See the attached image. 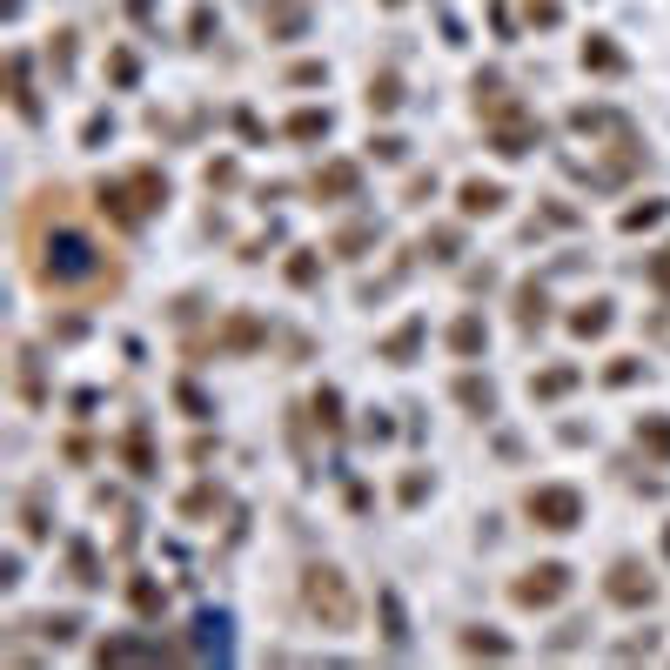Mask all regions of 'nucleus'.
<instances>
[{
  "label": "nucleus",
  "instance_id": "f257e3e1",
  "mask_svg": "<svg viewBox=\"0 0 670 670\" xmlns=\"http://www.w3.org/2000/svg\"><path fill=\"white\" fill-rule=\"evenodd\" d=\"M34 268H41V289H54V295H114L121 289V268L81 228H54L41 242V262Z\"/></svg>",
  "mask_w": 670,
  "mask_h": 670
},
{
  "label": "nucleus",
  "instance_id": "f03ea898",
  "mask_svg": "<svg viewBox=\"0 0 670 670\" xmlns=\"http://www.w3.org/2000/svg\"><path fill=\"white\" fill-rule=\"evenodd\" d=\"M94 208L108 215L114 228H148L168 208V175L161 168H128V175H108L94 188Z\"/></svg>",
  "mask_w": 670,
  "mask_h": 670
},
{
  "label": "nucleus",
  "instance_id": "7ed1b4c3",
  "mask_svg": "<svg viewBox=\"0 0 670 670\" xmlns=\"http://www.w3.org/2000/svg\"><path fill=\"white\" fill-rule=\"evenodd\" d=\"M302 603H309V617L322 630H356V590H349V577L335 563H309L302 570Z\"/></svg>",
  "mask_w": 670,
  "mask_h": 670
},
{
  "label": "nucleus",
  "instance_id": "20e7f679",
  "mask_svg": "<svg viewBox=\"0 0 670 670\" xmlns=\"http://www.w3.org/2000/svg\"><path fill=\"white\" fill-rule=\"evenodd\" d=\"M523 510H530L536 530H577L583 523V496L570 490V483H543V490L523 496Z\"/></svg>",
  "mask_w": 670,
  "mask_h": 670
},
{
  "label": "nucleus",
  "instance_id": "39448f33",
  "mask_svg": "<svg viewBox=\"0 0 670 670\" xmlns=\"http://www.w3.org/2000/svg\"><path fill=\"white\" fill-rule=\"evenodd\" d=\"M570 597V563H536L510 583V603L516 610H550V603Z\"/></svg>",
  "mask_w": 670,
  "mask_h": 670
},
{
  "label": "nucleus",
  "instance_id": "423d86ee",
  "mask_svg": "<svg viewBox=\"0 0 670 670\" xmlns=\"http://www.w3.org/2000/svg\"><path fill=\"white\" fill-rule=\"evenodd\" d=\"M603 597L617 603V610H644V603L657 597V577H650L637 557H617L610 563V577H603Z\"/></svg>",
  "mask_w": 670,
  "mask_h": 670
},
{
  "label": "nucleus",
  "instance_id": "0eeeda50",
  "mask_svg": "<svg viewBox=\"0 0 670 670\" xmlns=\"http://www.w3.org/2000/svg\"><path fill=\"white\" fill-rule=\"evenodd\" d=\"M536 141H543V128L530 121V108H516V114H503V121H490V148L503 161H516V155H530Z\"/></svg>",
  "mask_w": 670,
  "mask_h": 670
},
{
  "label": "nucleus",
  "instance_id": "6e6552de",
  "mask_svg": "<svg viewBox=\"0 0 670 670\" xmlns=\"http://www.w3.org/2000/svg\"><path fill=\"white\" fill-rule=\"evenodd\" d=\"M262 342H268V322L248 315V309H235L222 329H215V349H228V356H248V349H262Z\"/></svg>",
  "mask_w": 670,
  "mask_h": 670
},
{
  "label": "nucleus",
  "instance_id": "1a4fd4ad",
  "mask_svg": "<svg viewBox=\"0 0 670 670\" xmlns=\"http://www.w3.org/2000/svg\"><path fill=\"white\" fill-rule=\"evenodd\" d=\"M262 27H268V41H302V27H309V0H268Z\"/></svg>",
  "mask_w": 670,
  "mask_h": 670
},
{
  "label": "nucleus",
  "instance_id": "9d476101",
  "mask_svg": "<svg viewBox=\"0 0 670 670\" xmlns=\"http://www.w3.org/2000/svg\"><path fill=\"white\" fill-rule=\"evenodd\" d=\"M356 188H362V168H356V161H329V168L315 175V195H322V201H349Z\"/></svg>",
  "mask_w": 670,
  "mask_h": 670
},
{
  "label": "nucleus",
  "instance_id": "9b49d317",
  "mask_svg": "<svg viewBox=\"0 0 670 670\" xmlns=\"http://www.w3.org/2000/svg\"><path fill=\"white\" fill-rule=\"evenodd\" d=\"M543 322H550V295H543V282H523V289H516V329L536 335Z\"/></svg>",
  "mask_w": 670,
  "mask_h": 670
},
{
  "label": "nucleus",
  "instance_id": "f8f14e48",
  "mask_svg": "<svg viewBox=\"0 0 670 670\" xmlns=\"http://www.w3.org/2000/svg\"><path fill=\"white\" fill-rule=\"evenodd\" d=\"M456 201H463V215H469V222H476V215H496V208H503V188L476 175V181H463V195H456Z\"/></svg>",
  "mask_w": 670,
  "mask_h": 670
},
{
  "label": "nucleus",
  "instance_id": "ddd939ff",
  "mask_svg": "<svg viewBox=\"0 0 670 670\" xmlns=\"http://www.w3.org/2000/svg\"><path fill=\"white\" fill-rule=\"evenodd\" d=\"M449 349H456V356H483V349H490V329H483V315H456V329H449Z\"/></svg>",
  "mask_w": 670,
  "mask_h": 670
},
{
  "label": "nucleus",
  "instance_id": "4468645a",
  "mask_svg": "<svg viewBox=\"0 0 670 670\" xmlns=\"http://www.w3.org/2000/svg\"><path fill=\"white\" fill-rule=\"evenodd\" d=\"M416 349H423V315H409L396 335H382V362H409Z\"/></svg>",
  "mask_w": 670,
  "mask_h": 670
},
{
  "label": "nucleus",
  "instance_id": "2eb2a0df",
  "mask_svg": "<svg viewBox=\"0 0 670 670\" xmlns=\"http://www.w3.org/2000/svg\"><path fill=\"white\" fill-rule=\"evenodd\" d=\"M610 322H617V315H610V302H583V309L570 315V335L597 342V335H610Z\"/></svg>",
  "mask_w": 670,
  "mask_h": 670
},
{
  "label": "nucleus",
  "instance_id": "dca6fc26",
  "mask_svg": "<svg viewBox=\"0 0 670 670\" xmlns=\"http://www.w3.org/2000/svg\"><path fill=\"white\" fill-rule=\"evenodd\" d=\"M329 128H335L329 108H302V114H289V128H282V134H289V141H322Z\"/></svg>",
  "mask_w": 670,
  "mask_h": 670
},
{
  "label": "nucleus",
  "instance_id": "f3484780",
  "mask_svg": "<svg viewBox=\"0 0 670 670\" xmlns=\"http://www.w3.org/2000/svg\"><path fill=\"white\" fill-rule=\"evenodd\" d=\"M583 67H590V74H624V54L610 47V34H590V41H583Z\"/></svg>",
  "mask_w": 670,
  "mask_h": 670
},
{
  "label": "nucleus",
  "instance_id": "a211bd4d",
  "mask_svg": "<svg viewBox=\"0 0 670 670\" xmlns=\"http://www.w3.org/2000/svg\"><path fill=\"white\" fill-rule=\"evenodd\" d=\"M7 74H14V108H21V121H41V101H34V81H27V54H14Z\"/></svg>",
  "mask_w": 670,
  "mask_h": 670
},
{
  "label": "nucleus",
  "instance_id": "6ab92c4d",
  "mask_svg": "<svg viewBox=\"0 0 670 670\" xmlns=\"http://www.w3.org/2000/svg\"><path fill=\"white\" fill-rule=\"evenodd\" d=\"M362 101H369V114H396L402 108V81L396 74H369V94H362Z\"/></svg>",
  "mask_w": 670,
  "mask_h": 670
},
{
  "label": "nucleus",
  "instance_id": "aec40b11",
  "mask_svg": "<svg viewBox=\"0 0 670 670\" xmlns=\"http://www.w3.org/2000/svg\"><path fill=\"white\" fill-rule=\"evenodd\" d=\"M128 603L141 610V617H161V610H168V590H161L155 577H134L128 583Z\"/></svg>",
  "mask_w": 670,
  "mask_h": 670
},
{
  "label": "nucleus",
  "instance_id": "412c9836",
  "mask_svg": "<svg viewBox=\"0 0 670 670\" xmlns=\"http://www.w3.org/2000/svg\"><path fill=\"white\" fill-rule=\"evenodd\" d=\"M456 402H463V409H476V416H496V389L483 376H463V382H456Z\"/></svg>",
  "mask_w": 670,
  "mask_h": 670
},
{
  "label": "nucleus",
  "instance_id": "4be33fe9",
  "mask_svg": "<svg viewBox=\"0 0 670 670\" xmlns=\"http://www.w3.org/2000/svg\"><path fill=\"white\" fill-rule=\"evenodd\" d=\"M208 650L215 657L228 650V617H195V657H208Z\"/></svg>",
  "mask_w": 670,
  "mask_h": 670
},
{
  "label": "nucleus",
  "instance_id": "5701e85b",
  "mask_svg": "<svg viewBox=\"0 0 670 670\" xmlns=\"http://www.w3.org/2000/svg\"><path fill=\"white\" fill-rule=\"evenodd\" d=\"M637 443H644L657 463H670V423L664 416H644V423H637Z\"/></svg>",
  "mask_w": 670,
  "mask_h": 670
},
{
  "label": "nucleus",
  "instance_id": "b1692460",
  "mask_svg": "<svg viewBox=\"0 0 670 670\" xmlns=\"http://www.w3.org/2000/svg\"><path fill=\"white\" fill-rule=\"evenodd\" d=\"M577 389V369H543V376L530 382V396H543V402H557V396H570Z\"/></svg>",
  "mask_w": 670,
  "mask_h": 670
},
{
  "label": "nucleus",
  "instance_id": "393cba45",
  "mask_svg": "<svg viewBox=\"0 0 670 670\" xmlns=\"http://www.w3.org/2000/svg\"><path fill=\"white\" fill-rule=\"evenodd\" d=\"M362 248H376V222H349L342 235H335V255H349V262H356Z\"/></svg>",
  "mask_w": 670,
  "mask_h": 670
},
{
  "label": "nucleus",
  "instance_id": "a878e982",
  "mask_svg": "<svg viewBox=\"0 0 670 670\" xmlns=\"http://www.w3.org/2000/svg\"><path fill=\"white\" fill-rule=\"evenodd\" d=\"M121 456H128V469H134V476H148V469H155V449H148V429H141V423L128 429V443H121Z\"/></svg>",
  "mask_w": 670,
  "mask_h": 670
},
{
  "label": "nucleus",
  "instance_id": "bb28decb",
  "mask_svg": "<svg viewBox=\"0 0 670 670\" xmlns=\"http://www.w3.org/2000/svg\"><path fill=\"white\" fill-rule=\"evenodd\" d=\"M463 657H510V637H496V630H463Z\"/></svg>",
  "mask_w": 670,
  "mask_h": 670
},
{
  "label": "nucleus",
  "instance_id": "cd10ccee",
  "mask_svg": "<svg viewBox=\"0 0 670 670\" xmlns=\"http://www.w3.org/2000/svg\"><path fill=\"white\" fill-rule=\"evenodd\" d=\"M67 570H74V583H101V557L88 543H67Z\"/></svg>",
  "mask_w": 670,
  "mask_h": 670
},
{
  "label": "nucleus",
  "instance_id": "c85d7f7f",
  "mask_svg": "<svg viewBox=\"0 0 670 670\" xmlns=\"http://www.w3.org/2000/svg\"><path fill=\"white\" fill-rule=\"evenodd\" d=\"M289 282H295V289H315V282H322V262H315V248H295Z\"/></svg>",
  "mask_w": 670,
  "mask_h": 670
},
{
  "label": "nucleus",
  "instance_id": "c756f323",
  "mask_svg": "<svg viewBox=\"0 0 670 670\" xmlns=\"http://www.w3.org/2000/svg\"><path fill=\"white\" fill-rule=\"evenodd\" d=\"M423 248H436L429 262H456V255H463V235H456V228H429V242H423Z\"/></svg>",
  "mask_w": 670,
  "mask_h": 670
},
{
  "label": "nucleus",
  "instance_id": "7c9ffc66",
  "mask_svg": "<svg viewBox=\"0 0 670 670\" xmlns=\"http://www.w3.org/2000/svg\"><path fill=\"white\" fill-rule=\"evenodd\" d=\"M309 409H315V423L322 429H342V396H335V389H315Z\"/></svg>",
  "mask_w": 670,
  "mask_h": 670
},
{
  "label": "nucleus",
  "instance_id": "2f4dec72",
  "mask_svg": "<svg viewBox=\"0 0 670 670\" xmlns=\"http://www.w3.org/2000/svg\"><path fill=\"white\" fill-rule=\"evenodd\" d=\"M664 208H670V201H637V208H624V228H630V235H637V228L664 222Z\"/></svg>",
  "mask_w": 670,
  "mask_h": 670
},
{
  "label": "nucleus",
  "instance_id": "473e14b6",
  "mask_svg": "<svg viewBox=\"0 0 670 670\" xmlns=\"http://www.w3.org/2000/svg\"><path fill=\"white\" fill-rule=\"evenodd\" d=\"M41 637L47 644H67V637H81V617H67V610L61 617H41Z\"/></svg>",
  "mask_w": 670,
  "mask_h": 670
},
{
  "label": "nucleus",
  "instance_id": "72a5a7b5",
  "mask_svg": "<svg viewBox=\"0 0 670 670\" xmlns=\"http://www.w3.org/2000/svg\"><path fill=\"white\" fill-rule=\"evenodd\" d=\"M637 369H644L637 356H617L610 369H603V382H610V389H624V382H637Z\"/></svg>",
  "mask_w": 670,
  "mask_h": 670
},
{
  "label": "nucleus",
  "instance_id": "f704fd0d",
  "mask_svg": "<svg viewBox=\"0 0 670 670\" xmlns=\"http://www.w3.org/2000/svg\"><path fill=\"white\" fill-rule=\"evenodd\" d=\"M523 14H530L536 27H557V21H563V7H557V0H523Z\"/></svg>",
  "mask_w": 670,
  "mask_h": 670
},
{
  "label": "nucleus",
  "instance_id": "c9c22d12",
  "mask_svg": "<svg viewBox=\"0 0 670 670\" xmlns=\"http://www.w3.org/2000/svg\"><path fill=\"white\" fill-rule=\"evenodd\" d=\"M47 61H54V74H67V67H74V34H54V47H47Z\"/></svg>",
  "mask_w": 670,
  "mask_h": 670
},
{
  "label": "nucleus",
  "instance_id": "e433bc0d",
  "mask_svg": "<svg viewBox=\"0 0 670 670\" xmlns=\"http://www.w3.org/2000/svg\"><path fill=\"white\" fill-rule=\"evenodd\" d=\"M644 275H650V289H664V295H670V248H657V255H650Z\"/></svg>",
  "mask_w": 670,
  "mask_h": 670
},
{
  "label": "nucleus",
  "instance_id": "4c0bfd02",
  "mask_svg": "<svg viewBox=\"0 0 670 670\" xmlns=\"http://www.w3.org/2000/svg\"><path fill=\"white\" fill-rule=\"evenodd\" d=\"M289 81H295V88H315V81H329V67H322V61H302V67H289Z\"/></svg>",
  "mask_w": 670,
  "mask_h": 670
},
{
  "label": "nucleus",
  "instance_id": "58836bf2",
  "mask_svg": "<svg viewBox=\"0 0 670 670\" xmlns=\"http://www.w3.org/2000/svg\"><path fill=\"white\" fill-rule=\"evenodd\" d=\"M382 624H389V644H402L409 630H402V603L396 597H382Z\"/></svg>",
  "mask_w": 670,
  "mask_h": 670
},
{
  "label": "nucleus",
  "instance_id": "ea45409f",
  "mask_svg": "<svg viewBox=\"0 0 670 670\" xmlns=\"http://www.w3.org/2000/svg\"><path fill=\"white\" fill-rule=\"evenodd\" d=\"M369 148H376V161H402V148H409V141H396V134H376Z\"/></svg>",
  "mask_w": 670,
  "mask_h": 670
},
{
  "label": "nucleus",
  "instance_id": "a19ab883",
  "mask_svg": "<svg viewBox=\"0 0 670 670\" xmlns=\"http://www.w3.org/2000/svg\"><path fill=\"white\" fill-rule=\"evenodd\" d=\"M208 188H235V161H208Z\"/></svg>",
  "mask_w": 670,
  "mask_h": 670
},
{
  "label": "nucleus",
  "instance_id": "79ce46f5",
  "mask_svg": "<svg viewBox=\"0 0 670 670\" xmlns=\"http://www.w3.org/2000/svg\"><path fill=\"white\" fill-rule=\"evenodd\" d=\"M188 34H195V41H208V34H215V14H208V7H195V14H188Z\"/></svg>",
  "mask_w": 670,
  "mask_h": 670
},
{
  "label": "nucleus",
  "instance_id": "37998d69",
  "mask_svg": "<svg viewBox=\"0 0 670 670\" xmlns=\"http://www.w3.org/2000/svg\"><path fill=\"white\" fill-rule=\"evenodd\" d=\"M583 630H590V624H563L557 637H550V650H570V644H583Z\"/></svg>",
  "mask_w": 670,
  "mask_h": 670
},
{
  "label": "nucleus",
  "instance_id": "c03bdc74",
  "mask_svg": "<svg viewBox=\"0 0 670 670\" xmlns=\"http://www.w3.org/2000/svg\"><path fill=\"white\" fill-rule=\"evenodd\" d=\"M175 396H181V409H188V416H208V402H201V389H188V382H181Z\"/></svg>",
  "mask_w": 670,
  "mask_h": 670
},
{
  "label": "nucleus",
  "instance_id": "a18cd8bd",
  "mask_svg": "<svg viewBox=\"0 0 670 670\" xmlns=\"http://www.w3.org/2000/svg\"><path fill=\"white\" fill-rule=\"evenodd\" d=\"M181 510H188V516H208V510H215V490H195L188 503H181Z\"/></svg>",
  "mask_w": 670,
  "mask_h": 670
},
{
  "label": "nucleus",
  "instance_id": "49530a36",
  "mask_svg": "<svg viewBox=\"0 0 670 670\" xmlns=\"http://www.w3.org/2000/svg\"><path fill=\"white\" fill-rule=\"evenodd\" d=\"M134 7V21H148V14H155V0H128Z\"/></svg>",
  "mask_w": 670,
  "mask_h": 670
},
{
  "label": "nucleus",
  "instance_id": "de8ad7c7",
  "mask_svg": "<svg viewBox=\"0 0 670 670\" xmlns=\"http://www.w3.org/2000/svg\"><path fill=\"white\" fill-rule=\"evenodd\" d=\"M664 557H670V530H664Z\"/></svg>",
  "mask_w": 670,
  "mask_h": 670
},
{
  "label": "nucleus",
  "instance_id": "09e8293b",
  "mask_svg": "<svg viewBox=\"0 0 670 670\" xmlns=\"http://www.w3.org/2000/svg\"><path fill=\"white\" fill-rule=\"evenodd\" d=\"M382 7H402V0H382Z\"/></svg>",
  "mask_w": 670,
  "mask_h": 670
}]
</instances>
